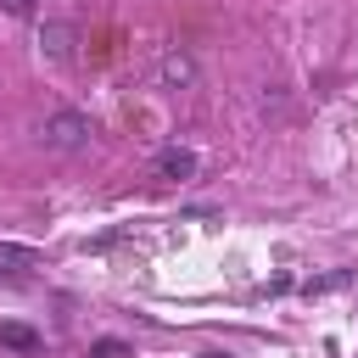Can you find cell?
I'll list each match as a JSON object with an SVG mask.
<instances>
[{"label": "cell", "instance_id": "6da1fadb", "mask_svg": "<svg viewBox=\"0 0 358 358\" xmlns=\"http://www.w3.org/2000/svg\"><path fill=\"white\" fill-rule=\"evenodd\" d=\"M84 140H90V117H78V112H56V117H45V145L73 151V145H84Z\"/></svg>", "mask_w": 358, "mask_h": 358}, {"label": "cell", "instance_id": "5b68a950", "mask_svg": "<svg viewBox=\"0 0 358 358\" xmlns=\"http://www.w3.org/2000/svg\"><path fill=\"white\" fill-rule=\"evenodd\" d=\"M90 358H129V347L106 336V341H95V347H90Z\"/></svg>", "mask_w": 358, "mask_h": 358}, {"label": "cell", "instance_id": "7a4b0ae2", "mask_svg": "<svg viewBox=\"0 0 358 358\" xmlns=\"http://www.w3.org/2000/svg\"><path fill=\"white\" fill-rule=\"evenodd\" d=\"M151 173H157V179H190V173H196V157H190L185 145H168V151H157Z\"/></svg>", "mask_w": 358, "mask_h": 358}, {"label": "cell", "instance_id": "52a82bcc", "mask_svg": "<svg viewBox=\"0 0 358 358\" xmlns=\"http://www.w3.org/2000/svg\"><path fill=\"white\" fill-rule=\"evenodd\" d=\"M0 11H11V17H28V11H34V0H0Z\"/></svg>", "mask_w": 358, "mask_h": 358}, {"label": "cell", "instance_id": "3957f363", "mask_svg": "<svg viewBox=\"0 0 358 358\" xmlns=\"http://www.w3.org/2000/svg\"><path fill=\"white\" fill-rule=\"evenodd\" d=\"M0 347H11V352H39V330H28V324H11V319H0Z\"/></svg>", "mask_w": 358, "mask_h": 358}, {"label": "cell", "instance_id": "8992f818", "mask_svg": "<svg viewBox=\"0 0 358 358\" xmlns=\"http://www.w3.org/2000/svg\"><path fill=\"white\" fill-rule=\"evenodd\" d=\"M162 73H168V78H190V62H185V56H168V67H162Z\"/></svg>", "mask_w": 358, "mask_h": 358}, {"label": "cell", "instance_id": "ba28073f", "mask_svg": "<svg viewBox=\"0 0 358 358\" xmlns=\"http://www.w3.org/2000/svg\"><path fill=\"white\" fill-rule=\"evenodd\" d=\"M201 358H229V352H201Z\"/></svg>", "mask_w": 358, "mask_h": 358}, {"label": "cell", "instance_id": "277c9868", "mask_svg": "<svg viewBox=\"0 0 358 358\" xmlns=\"http://www.w3.org/2000/svg\"><path fill=\"white\" fill-rule=\"evenodd\" d=\"M39 45H45V50H50L56 62H67V56H73V28H67V22H50Z\"/></svg>", "mask_w": 358, "mask_h": 358}]
</instances>
